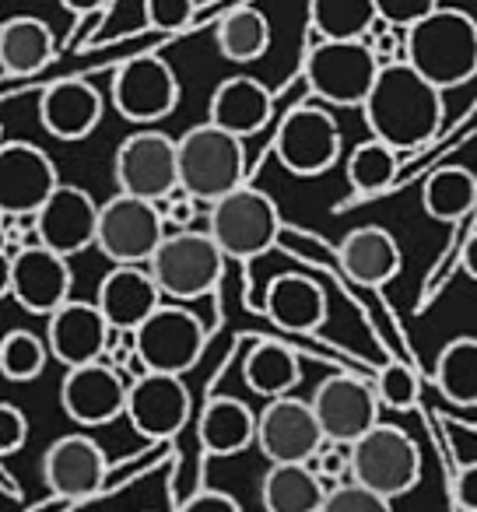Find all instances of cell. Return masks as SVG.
<instances>
[{"label": "cell", "instance_id": "6da1fadb", "mask_svg": "<svg viewBox=\"0 0 477 512\" xmlns=\"http://www.w3.org/2000/svg\"><path fill=\"white\" fill-rule=\"evenodd\" d=\"M362 116L372 137L397 151H414L439 134L446 102H442V88H435L425 74L414 71L407 60H393L379 71Z\"/></svg>", "mask_w": 477, "mask_h": 512}, {"label": "cell", "instance_id": "7a4b0ae2", "mask_svg": "<svg viewBox=\"0 0 477 512\" xmlns=\"http://www.w3.org/2000/svg\"><path fill=\"white\" fill-rule=\"evenodd\" d=\"M404 60L435 88H460L477 74V22L460 8H439L404 36Z\"/></svg>", "mask_w": 477, "mask_h": 512}, {"label": "cell", "instance_id": "3957f363", "mask_svg": "<svg viewBox=\"0 0 477 512\" xmlns=\"http://www.w3.org/2000/svg\"><path fill=\"white\" fill-rule=\"evenodd\" d=\"M179 141V190L211 207L246 183L243 137L214 127L211 120L190 127Z\"/></svg>", "mask_w": 477, "mask_h": 512}, {"label": "cell", "instance_id": "277c9868", "mask_svg": "<svg viewBox=\"0 0 477 512\" xmlns=\"http://www.w3.org/2000/svg\"><path fill=\"white\" fill-rule=\"evenodd\" d=\"M207 232L221 246L228 260L250 264L257 256L271 253L285 235V221L274 204L271 193L257 190V186H239V190L225 193L214 200L207 211Z\"/></svg>", "mask_w": 477, "mask_h": 512}, {"label": "cell", "instance_id": "5b68a950", "mask_svg": "<svg viewBox=\"0 0 477 512\" xmlns=\"http://www.w3.org/2000/svg\"><path fill=\"white\" fill-rule=\"evenodd\" d=\"M383 60L369 46V39H316L302 64L309 92L327 106L362 109L376 85Z\"/></svg>", "mask_w": 477, "mask_h": 512}, {"label": "cell", "instance_id": "8992f818", "mask_svg": "<svg viewBox=\"0 0 477 512\" xmlns=\"http://www.w3.org/2000/svg\"><path fill=\"white\" fill-rule=\"evenodd\" d=\"M225 260L228 256L221 253L211 232L179 228L162 239V246L148 260V271L155 274L165 299L193 302L218 288L221 274H225Z\"/></svg>", "mask_w": 477, "mask_h": 512}, {"label": "cell", "instance_id": "52a82bcc", "mask_svg": "<svg viewBox=\"0 0 477 512\" xmlns=\"http://www.w3.org/2000/svg\"><path fill=\"white\" fill-rule=\"evenodd\" d=\"M351 481L379 491L386 498H400L421 481V449L404 428L379 421L372 432L351 446Z\"/></svg>", "mask_w": 477, "mask_h": 512}, {"label": "cell", "instance_id": "ba28073f", "mask_svg": "<svg viewBox=\"0 0 477 512\" xmlns=\"http://www.w3.org/2000/svg\"><path fill=\"white\" fill-rule=\"evenodd\" d=\"M169 235L165 214L155 200L134 197V193H120L102 204L99 214V253L113 264H144L155 256L162 239Z\"/></svg>", "mask_w": 477, "mask_h": 512}, {"label": "cell", "instance_id": "9c48e42d", "mask_svg": "<svg viewBox=\"0 0 477 512\" xmlns=\"http://www.w3.org/2000/svg\"><path fill=\"white\" fill-rule=\"evenodd\" d=\"M74 274L67 256L57 249L43 246H8L4 256V292L32 316H53L67 299H71Z\"/></svg>", "mask_w": 477, "mask_h": 512}, {"label": "cell", "instance_id": "30bf717a", "mask_svg": "<svg viewBox=\"0 0 477 512\" xmlns=\"http://www.w3.org/2000/svg\"><path fill=\"white\" fill-rule=\"evenodd\" d=\"M116 190L144 200H169L179 193V141L162 130H137L123 137L113 158Z\"/></svg>", "mask_w": 477, "mask_h": 512}, {"label": "cell", "instance_id": "8fae6325", "mask_svg": "<svg viewBox=\"0 0 477 512\" xmlns=\"http://www.w3.org/2000/svg\"><path fill=\"white\" fill-rule=\"evenodd\" d=\"M134 337L141 372H165V376H186L207 348L204 323L183 306H162L134 330Z\"/></svg>", "mask_w": 477, "mask_h": 512}, {"label": "cell", "instance_id": "7c38bea8", "mask_svg": "<svg viewBox=\"0 0 477 512\" xmlns=\"http://www.w3.org/2000/svg\"><path fill=\"white\" fill-rule=\"evenodd\" d=\"M274 155L292 176H323L341 158V127L320 106H295L274 134Z\"/></svg>", "mask_w": 477, "mask_h": 512}, {"label": "cell", "instance_id": "4fadbf2b", "mask_svg": "<svg viewBox=\"0 0 477 512\" xmlns=\"http://www.w3.org/2000/svg\"><path fill=\"white\" fill-rule=\"evenodd\" d=\"M113 106L130 123H158L179 106V78L158 53H141L113 74Z\"/></svg>", "mask_w": 477, "mask_h": 512}, {"label": "cell", "instance_id": "5bb4252c", "mask_svg": "<svg viewBox=\"0 0 477 512\" xmlns=\"http://www.w3.org/2000/svg\"><path fill=\"white\" fill-rule=\"evenodd\" d=\"M327 435L313 411V400L295 393L267 400L257 418V446L271 463H309L323 449Z\"/></svg>", "mask_w": 477, "mask_h": 512}, {"label": "cell", "instance_id": "9a60e30c", "mask_svg": "<svg viewBox=\"0 0 477 512\" xmlns=\"http://www.w3.org/2000/svg\"><path fill=\"white\" fill-rule=\"evenodd\" d=\"M379 400L376 386L365 383L348 372L327 376L313 393V411L320 418V428L327 442H341V446H355L365 432L379 425Z\"/></svg>", "mask_w": 477, "mask_h": 512}, {"label": "cell", "instance_id": "2e32d148", "mask_svg": "<svg viewBox=\"0 0 477 512\" xmlns=\"http://www.w3.org/2000/svg\"><path fill=\"white\" fill-rule=\"evenodd\" d=\"M57 186V165L39 144L4 141L0 148V207L8 218H36L39 207L57 193Z\"/></svg>", "mask_w": 477, "mask_h": 512}, {"label": "cell", "instance_id": "e0dca14e", "mask_svg": "<svg viewBox=\"0 0 477 512\" xmlns=\"http://www.w3.org/2000/svg\"><path fill=\"white\" fill-rule=\"evenodd\" d=\"M193 414V397L186 390L183 376H165V372H141L130 379L127 414L123 418L134 425L144 439H172L186 428Z\"/></svg>", "mask_w": 477, "mask_h": 512}, {"label": "cell", "instance_id": "ac0fdd59", "mask_svg": "<svg viewBox=\"0 0 477 512\" xmlns=\"http://www.w3.org/2000/svg\"><path fill=\"white\" fill-rule=\"evenodd\" d=\"M127 393L130 383L123 379V372L106 358H99V362L67 369L64 383H60V404L74 425L99 428L127 414Z\"/></svg>", "mask_w": 477, "mask_h": 512}, {"label": "cell", "instance_id": "d6986e66", "mask_svg": "<svg viewBox=\"0 0 477 512\" xmlns=\"http://www.w3.org/2000/svg\"><path fill=\"white\" fill-rule=\"evenodd\" d=\"M99 214L102 204L92 197L88 190L71 183H60L57 193L39 207L36 221V235L43 246L57 249L60 256H78L88 246H95L99 239Z\"/></svg>", "mask_w": 477, "mask_h": 512}, {"label": "cell", "instance_id": "ffe728a7", "mask_svg": "<svg viewBox=\"0 0 477 512\" xmlns=\"http://www.w3.org/2000/svg\"><path fill=\"white\" fill-rule=\"evenodd\" d=\"M109 474V456L92 435L71 432L60 435L43 453V481L53 495H67L74 502L102 491Z\"/></svg>", "mask_w": 477, "mask_h": 512}, {"label": "cell", "instance_id": "44dd1931", "mask_svg": "<svg viewBox=\"0 0 477 512\" xmlns=\"http://www.w3.org/2000/svg\"><path fill=\"white\" fill-rule=\"evenodd\" d=\"M109 341H113V327L102 316L99 302L67 299L57 313L46 316V344L53 358L67 369L106 358Z\"/></svg>", "mask_w": 477, "mask_h": 512}, {"label": "cell", "instance_id": "7402d4cb", "mask_svg": "<svg viewBox=\"0 0 477 512\" xmlns=\"http://www.w3.org/2000/svg\"><path fill=\"white\" fill-rule=\"evenodd\" d=\"M162 299L165 295L155 274L144 264H116L95 292V302L113 330H137L151 313L165 306Z\"/></svg>", "mask_w": 477, "mask_h": 512}, {"label": "cell", "instance_id": "603a6c76", "mask_svg": "<svg viewBox=\"0 0 477 512\" xmlns=\"http://www.w3.org/2000/svg\"><path fill=\"white\" fill-rule=\"evenodd\" d=\"M102 92L88 81L64 78L53 81L39 95V123L57 141H85L102 123Z\"/></svg>", "mask_w": 477, "mask_h": 512}, {"label": "cell", "instance_id": "cb8c5ba5", "mask_svg": "<svg viewBox=\"0 0 477 512\" xmlns=\"http://www.w3.org/2000/svg\"><path fill=\"white\" fill-rule=\"evenodd\" d=\"M271 109L274 102L264 81L250 78V74H235L214 88L211 102H207V120L235 137H253L271 123Z\"/></svg>", "mask_w": 477, "mask_h": 512}, {"label": "cell", "instance_id": "d4e9b609", "mask_svg": "<svg viewBox=\"0 0 477 512\" xmlns=\"http://www.w3.org/2000/svg\"><path fill=\"white\" fill-rule=\"evenodd\" d=\"M337 256H341L344 271H348L351 278H355V285H362V288L390 285V281L400 274V264H404L397 239H393V232L383 225L351 228V232L344 235Z\"/></svg>", "mask_w": 477, "mask_h": 512}, {"label": "cell", "instance_id": "484cf974", "mask_svg": "<svg viewBox=\"0 0 477 512\" xmlns=\"http://www.w3.org/2000/svg\"><path fill=\"white\" fill-rule=\"evenodd\" d=\"M264 309L281 330H292V334H313L327 323L330 302L323 285L302 278V274H278V278L267 285Z\"/></svg>", "mask_w": 477, "mask_h": 512}, {"label": "cell", "instance_id": "4316f807", "mask_svg": "<svg viewBox=\"0 0 477 512\" xmlns=\"http://www.w3.org/2000/svg\"><path fill=\"white\" fill-rule=\"evenodd\" d=\"M57 57V36L36 15H15L0 25V67L8 78H32Z\"/></svg>", "mask_w": 477, "mask_h": 512}, {"label": "cell", "instance_id": "83f0119b", "mask_svg": "<svg viewBox=\"0 0 477 512\" xmlns=\"http://www.w3.org/2000/svg\"><path fill=\"white\" fill-rule=\"evenodd\" d=\"M330 484L309 463H271L260 481L264 512H320Z\"/></svg>", "mask_w": 477, "mask_h": 512}, {"label": "cell", "instance_id": "f1b7e54d", "mask_svg": "<svg viewBox=\"0 0 477 512\" xmlns=\"http://www.w3.org/2000/svg\"><path fill=\"white\" fill-rule=\"evenodd\" d=\"M257 418L243 400L235 397H214L211 404L200 411L197 435L204 453L211 456H235L246 446L257 442Z\"/></svg>", "mask_w": 477, "mask_h": 512}, {"label": "cell", "instance_id": "f546056e", "mask_svg": "<svg viewBox=\"0 0 477 512\" xmlns=\"http://www.w3.org/2000/svg\"><path fill=\"white\" fill-rule=\"evenodd\" d=\"M243 379L257 397L274 400V397H288V393L299 386L302 369H299V355H295L288 344L278 341H260L257 348L246 355L243 362Z\"/></svg>", "mask_w": 477, "mask_h": 512}, {"label": "cell", "instance_id": "4dcf8cb0", "mask_svg": "<svg viewBox=\"0 0 477 512\" xmlns=\"http://www.w3.org/2000/svg\"><path fill=\"white\" fill-rule=\"evenodd\" d=\"M214 43L221 57L232 64H253L271 50V22L257 8H235L218 22Z\"/></svg>", "mask_w": 477, "mask_h": 512}, {"label": "cell", "instance_id": "1f68e13d", "mask_svg": "<svg viewBox=\"0 0 477 512\" xmlns=\"http://www.w3.org/2000/svg\"><path fill=\"white\" fill-rule=\"evenodd\" d=\"M477 200V176L463 165H442L421 186L425 214L435 221H460Z\"/></svg>", "mask_w": 477, "mask_h": 512}, {"label": "cell", "instance_id": "d6a6232c", "mask_svg": "<svg viewBox=\"0 0 477 512\" xmlns=\"http://www.w3.org/2000/svg\"><path fill=\"white\" fill-rule=\"evenodd\" d=\"M376 25V0H309V29L320 39H369Z\"/></svg>", "mask_w": 477, "mask_h": 512}, {"label": "cell", "instance_id": "836d02e7", "mask_svg": "<svg viewBox=\"0 0 477 512\" xmlns=\"http://www.w3.org/2000/svg\"><path fill=\"white\" fill-rule=\"evenodd\" d=\"M435 386L449 404H477V337H453L435 358Z\"/></svg>", "mask_w": 477, "mask_h": 512}, {"label": "cell", "instance_id": "e575fe53", "mask_svg": "<svg viewBox=\"0 0 477 512\" xmlns=\"http://www.w3.org/2000/svg\"><path fill=\"white\" fill-rule=\"evenodd\" d=\"M397 172H400V151L390 148L386 141H379V137L362 141L348 155V183L362 197H376V193L390 190L397 183Z\"/></svg>", "mask_w": 477, "mask_h": 512}, {"label": "cell", "instance_id": "d590c367", "mask_svg": "<svg viewBox=\"0 0 477 512\" xmlns=\"http://www.w3.org/2000/svg\"><path fill=\"white\" fill-rule=\"evenodd\" d=\"M53 358L46 337L32 334V330L18 327L8 330L4 341H0V372L11 383H32L46 372V362Z\"/></svg>", "mask_w": 477, "mask_h": 512}, {"label": "cell", "instance_id": "8d00e7d4", "mask_svg": "<svg viewBox=\"0 0 477 512\" xmlns=\"http://www.w3.org/2000/svg\"><path fill=\"white\" fill-rule=\"evenodd\" d=\"M320 512H393V498L379 495L358 481H344L327 491V502Z\"/></svg>", "mask_w": 477, "mask_h": 512}, {"label": "cell", "instance_id": "74e56055", "mask_svg": "<svg viewBox=\"0 0 477 512\" xmlns=\"http://www.w3.org/2000/svg\"><path fill=\"white\" fill-rule=\"evenodd\" d=\"M376 393L383 400V407L393 411H407L418 400V379H414L411 365L404 362H386L376 376Z\"/></svg>", "mask_w": 477, "mask_h": 512}, {"label": "cell", "instance_id": "f35d334b", "mask_svg": "<svg viewBox=\"0 0 477 512\" xmlns=\"http://www.w3.org/2000/svg\"><path fill=\"white\" fill-rule=\"evenodd\" d=\"M197 18V0H144V22L158 32H183Z\"/></svg>", "mask_w": 477, "mask_h": 512}, {"label": "cell", "instance_id": "ab89813d", "mask_svg": "<svg viewBox=\"0 0 477 512\" xmlns=\"http://www.w3.org/2000/svg\"><path fill=\"white\" fill-rule=\"evenodd\" d=\"M379 22L393 25V29H411L421 18H428L432 11L442 8V0H376Z\"/></svg>", "mask_w": 477, "mask_h": 512}, {"label": "cell", "instance_id": "60d3db41", "mask_svg": "<svg viewBox=\"0 0 477 512\" xmlns=\"http://www.w3.org/2000/svg\"><path fill=\"white\" fill-rule=\"evenodd\" d=\"M309 467L323 477V481L334 488V484L351 481V446H341V442H323L320 453L309 460Z\"/></svg>", "mask_w": 477, "mask_h": 512}, {"label": "cell", "instance_id": "b9f144b4", "mask_svg": "<svg viewBox=\"0 0 477 512\" xmlns=\"http://www.w3.org/2000/svg\"><path fill=\"white\" fill-rule=\"evenodd\" d=\"M29 442V418H25L22 407L15 404H0V453L11 456Z\"/></svg>", "mask_w": 477, "mask_h": 512}, {"label": "cell", "instance_id": "7bdbcfd3", "mask_svg": "<svg viewBox=\"0 0 477 512\" xmlns=\"http://www.w3.org/2000/svg\"><path fill=\"white\" fill-rule=\"evenodd\" d=\"M197 204L200 200L197 197H190L186 190H179V193H172L169 200H162V214H165V225L172 228V232H179V228H190L193 225V218H197Z\"/></svg>", "mask_w": 477, "mask_h": 512}, {"label": "cell", "instance_id": "ee69618b", "mask_svg": "<svg viewBox=\"0 0 477 512\" xmlns=\"http://www.w3.org/2000/svg\"><path fill=\"white\" fill-rule=\"evenodd\" d=\"M176 512H243V509H239V502H235L232 495L207 488V491H197V495L186 498Z\"/></svg>", "mask_w": 477, "mask_h": 512}, {"label": "cell", "instance_id": "f6af8a7d", "mask_svg": "<svg viewBox=\"0 0 477 512\" xmlns=\"http://www.w3.org/2000/svg\"><path fill=\"white\" fill-rule=\"evenodd\" d=\"M453 495L463 512H477V463L460 467V474L453 481Z\"/></svg>", "mask_w": 477, "mask_h": 512}, {"label": "cell", "instance_id": "bcb514c9", "mask_svg": "<svg viewBox=\"0 0 477 512\" xmlns=\"http://www.w3.org/2000/svg\"><path fill=\"white\" fill-rule=\"evenodd\" d=\"M74 498H67V495H53L50 491V498H43V502H36V505H29L25 512H74Z\"/></svg>", "mask_w": 477, "mask_h": 512}, {"label": "cell", "instance_id": "7dc6e473", "mask_svg": "<svg viewBox=\"0 0 477 512\" xmlns=\"http://www.w3.org/2000/svg\"><path fill=\"white\" fill-rule=\"evenodd\" d=\"M460 267H463V274H467L470 281H477V232L470 235V239H467V246H463Z\"/></svg>", "mask_w": 477, "mask_h": 512}, {"label": "cell", "instance_id": "c3c4849f", "mask_svg": "<svg viewBox=\"0 0 477 512\" xmlns=\"http://www.w3.org/2000/svg\"><path fill=\"white\" fill-rule=\"evenodd\" d=\"M109 0H60V8L71 11V15H95V11L106 8Z\"/></svg>", "mask_w": 477, "mask_h": 512}]
</instances>
